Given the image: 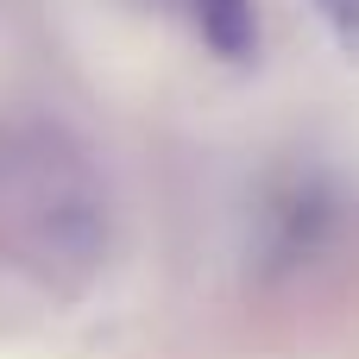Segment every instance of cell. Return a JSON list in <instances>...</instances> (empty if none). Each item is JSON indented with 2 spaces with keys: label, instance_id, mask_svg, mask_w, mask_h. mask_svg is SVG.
<instances>
[{
  "label": "cell",
  "instance_id": "cell-1",
  "mask_svg": "<svg viewBox=\"0 0 359 359\" xmlns=\"http://www.w3.org/2000/svg\"><path fill=\"white\" fill-rule=\"evenodd\" d=\"M177 6H183V19L202 32V44L221 50V57H233V63L259 44V19H252L246 0H177Z\"/></svg>",
  "mask_w": 359,
  "mask_h": 359
},
{
  "label": "cell",
  "instance_id": "cell-2",
  "mask_svg": "<svg viewBox=\"0 0 359 359\" xmlns=\"http://www.w3.org/2000/svg\"><path fill=\"white\" fill-rule=\"evenodd\" d=\"M328 19H334V32L341 38H359V0H316Z\"/></svg>",
  "mask_w": 359,
  "mask_h": 359
}]
</instances>
